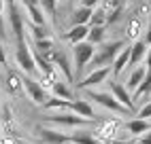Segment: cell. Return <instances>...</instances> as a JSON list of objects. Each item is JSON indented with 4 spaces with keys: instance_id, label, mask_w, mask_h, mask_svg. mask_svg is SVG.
I'll return each instance as SVG.
<instances>
[{
    "instance_id": "obj_1",
    "label": "cell",
    "mask_w": 151,
    "mask_h": 144,
    "mask_svg": "<svg viewBox=\"0 0 151 144\" xmlns=\"http://www.w3.org/2000/svg\"><path fill=\"white\" fill-rule=\"evenodd\" d=\"M126 47V40H111V43H102L98 45L96 53L92 57V61H89V68L96 70V68H104V66H111L113 64V59L117 57V53Z\"/></svg>"
},
{
    "instance_id": "obj_2",
    "label": "cell",
    "mask_w": 151,
    "mask_h": 144,
    "mask_svg": "<svg viewBox=\"0 0 151 144\" xmlns=\"http://www.w3.org/2000/svg\"><path fill=\"white\" fill-rule=\"evenodd\" d=\"M85 93H87V98L89 100H94L98 106H102V108H106V110H111V112H115V115H128V108H124L119 102L109 93V91H96V89H85Z\"/></svg>"
},
{
    "instance_id": "obj_3",
    "label": "cell",
    "mask_w": 151,
    "mask_h": 144,
    "mask_svg": "<svg viewBox=\"0 0 151 144\" xmlns=\"http://www.w3.org/2000/svg\"><path fill=\"white\" fill-rule=\"evenodd\" d=\"M15 61H17V66L22 68L28 76L34 74V70H36L34 55H32V49L28 47L26 40H17V45H15Z\"/></svg>"
},
{
    "instance_id": "obj_4",
    "label": "cell",
    "mask_w": 151,
    "mask_h": 144,
    "mask_svg": "<svg viewBox=\"0 0 151 144\" xmlns=\"http://www.w3.org/2000/svg\"><path fill=\"white\" fill-rule=\"evenodd\" d=\"M94 53H96V47L89 45L87 40L75 45V47H73V64H75V68H77V70H83L89 61H92Z\"/></svg>"
},
{
    "instance_id": "obj_5",
    "label": "cell",
    "mask_w": 151,
    "mask_h": 144,
    "mask_svg": "<svg viewBox=\"0 0 151 144\" xmlns=\"http://www.w3.org/2000/svg\"><path fill=\"white\" fill-rule=\"evenodd\" d=\"M34 136H36V140L41 142V144H66L68 142V136H66L64 131L51 129V127H47V125H38L34 129Z\"/></svg>"
},
{
    "instance_id": "obj_6",
    "label": "cell",
    "mask_w": 151,
    "mask_h": 144,
    "mask_svg": "<svg viewBox=\"0 0 151 144\" xmlns=\"http://www.w3.org/2000/svg\"><path fill=\"white\" fill-rule=\"evenodd\" d=\"M22 81H24V91H26V96L34 102V104H38V106H43L45 102H47V98H49V93L38 85V81H34L32 76H22Z\"/></svg>"
},
{
    "instance_id": "obj_7",
    "label": "cell",
    "mask_w": 151,
    "mask_h": 144,
    "mask_svg": "<svg viewBox=\"0 0 151 144\" xmlns=\"http://www.w3.org/2000/svg\"><path fill=\"white\" fill-rule=\"evenodd\" d=\"M9 26H11V32L15 36V40H26V32H24V15L19 13L17 4H9Z\"/></svg>"
},
{
    "instance_id": "obj_8",
    "label": "cell",
    "mask_w": 151,
    "mask_h": 144,
    "mask_svg": "<svg viewBox=\"0 0 151 144\" xmlns=\"http://www.w3.org/2000/svg\"><path fill=\"white\" fill-rule=\"evenodd\" d=\"M111 76V66H104V68H96V70H92L89 74L81 81V83H77V87L79 89H94L96 85H100V83H104V81Z\"/></svg>"
},
{
    "instance_id": "obj_9",
    "label": "cell",
    "mask_w": 151,
    "mask_h": 144,
    "mask_svg": "<svg viewBox=\"0 0 151 144\" xmlns=\"http://www.w3.org/2000/svg\"><path fill=\"white\" fill-rule=\"evenodd\" d=\"M109 87H111V91H109V93L111 96H113L117 102H119V104H122L124 108H128L130 112H132L134 110V102H132V93H130V91L122 85V83H117V81H111V83H109Z\"/></svg>"
},
{
    "instance_id": "obj_10",
    "label": "cell",
    "mask_w": 151,
    "mask_h": 144,
    "mask_svg": "<svg viewBox=\"0 0 151 144\" xmlns=\"http://www.w3.org/2000/svg\"><path fill=\"white\" fill-rule=\"evenodd\" d=\"M49 121L55 123V125H70V127H83V125H94V123H96V121H89V119L79 117V115H75V112L53 115V117H49Z\"/></svg>"
},
{
    "instance_id": "obj_11",
    "label": "cell",
    "mask_w": 151,
    "mask_h": 144,
    "mask_svg": "<svg viewBox=\"0 0 151 144\" xmlns=\"http://www.w3.org/2000/svg\"><path fill=\"white\" fill-rule=\"evenodd\" d=\"M119 127H122V123L115 121V119H111V121H102V123H100L94 133L98 136V140L102 144H109L111 140H115V133L119 131Z\"/></svg>"
},
{
    "instance_id": "obj_12",
    "label": "cell",
    "mask_w": 151,
    "mask_h": 144,
    "mask_svg": "<svg viewBox=\"0 0 151 144\" xmlns=\"http://www.w3.org/2000/svg\"><path fill=\"white\" fill-rule=\"evenodd\" d=\"M147 43L145 40H134L132 45H130V61H128V66L130 68H136V66H140V61L145 59V55H147Z\"/></svg>"
},
{
    "instance_id": "obj_13",
    "label": "cell",
    "mask_w": 151,
    "mask_h": 144,
    "mask_svg": "<svg viewBox=\"0 0 151 144\" xmlns=\"http://www.w3.org/2000/svg\"><path fill=\"white\" fill-rule=\"evenodd\" d=\"M149 96H151V70H147L145 78L140 81V85L134 89V93H132L134 106L138 104V102H149Z\"/></svg>"
},
{
    "instance_id": "obj_14",
    "label": "cell",
    "mask_w": 151,
    "mask_h": 144,
    "mask_svg": "<svg viewBox=\"0 0 151 144\" xmlns=\"http://www.w3.org/2000/svg\"><path fill=\"white\" fill-rule=\"evenodd\" d=\"M53 64L64 72V78H66V83H73L75 81V70H73V66H70V59H68V55L64 53L62 49H58V53H55V61Z\"/></svg>"
},
{
    "instance_id": "obj_15",
    "label": "cell",
    "mask_w": 151,
    "mask_h": 144,
    "mask_svg": "<svg viewBox=\"0 0 151 144\" xmlns=\"http://www.w3.org/2000/svg\"><path fill=\"white\" fill-rule=\"evenodd\" d=\"M143 28H145V24H143V17H138V15L130 17V19H128V24H126V30H124V36H126V40H138L140 32H143Z\"/></svg>"
},
{
    "instance_id": "obj_16",
    "label": "cell",
    "mask_w": 151,
    "mask_h": 144,
    "mask_svg": "<svg viewBox=\"0 0 151 144\" xmlns=\"http://www.w3.org/2000/svg\"><path fill=\"white\" fill-rule=\"evenodd\" d=\"M70 112H75V115H79V117H83V119H89V121H96L98 117H96V112H94V106L89 104L87 100H73V110Z\"/></svg>"
},
{
    "instance_id": "obj_17",
    "label": "cell",
    "mask_w": 151,
    "mask_h": 144,
    "mask_svg": "<svg viewBox=\"0 0 151 144\" xmlns=\"http://www.w3.org/2000/svg\"><path fill=\"white\" fill-rule=\"evenodd\" d=\"M4 85H6V91H9V93H13V96H22V93H24V81H22V76H19L17 72H13V70L6 72Z\"/></svg>"
},
{
    "instance_id": "obj_18",
    "label": "cell",
    "mask_w": 151,
    "mask_h": 144,
    "mask_svg": "<svg viewBox=\"0 0 151 144\" xmlns=\"http://www.w3.org/2000/svg\"><path fill=\"white\" fill-rule=\"evenodd\" d=\"M87 34H89V26H73V28L66 32L64 38L75 47V45H79V43H83V40H87Z\"/></svg>"
},
{
    "instance_id": "obj_19",
    "label": "cell",
    "mask_w": 151,
    "mask_h": 144,
    "mask_svg": "<svg viewBox=\"0 0 151 144\" xmlns=\"http://www.w3.org/2000/svg\"><path fill=\"white\" fill-rule=\"evenodd\" d=\"M66 136L70 144H102L94 136V131H75V133H66Z\"/></svg>"
},
{
    "instance_id": "obj_20",
    "label": "cell",
    "mask_w": 151,
    "mask_h": 144,
    "mask_svg": "<svg viewBox=\"0 0 151 144\" xmlns=\"http://www.w3.org/2000/svg\"><path fill=\"white\" fill-rule=\"evenodd\" d=\"M26 6V13H28V21L34 24V26H47V17L43 13V9L38 4H24Z\"/></svg>"
},
{
    "instance_id": "obj_21",
    "label": "cell",
    "mask_w": 151,
    "mask_h": 144,
    "mask_svg": "<svg viewBox=\"0 0 151 144\" xmlns=\"http://www.w3.org/2000/svg\"><path fill=\"white\" fill-rule=\"evenodd\" d=\"M94 9H87V6H77L73 15H70V24L73 26H89V17H92Z\"/></svg>"
},
{
    "instance_id": "obj_22",
    "label": "cell",
    "mask_w": 151,
    "mask_h": 144,
    "mask_svg": "<svg viewBox=\"0 0 151 144\" xmlns=\"http://www.w3.org/2000/svg\"><path fill=\"white\" fill-rule=\"evenodd\" d=\"M145 74H147V68L145 66H136V68H132V72H130V76H128V81H126V89L128 91H134L138 85H140V81L145 78Z\"/></svg>"
},
{
    "instance_id": "obj_23",
    "label": "cell",
    "mask_w": 151,
    "mask_h": 144,
    "mask_svg": "<svg viewBox=\"0 0 151 144\" xmlns=\"http://www.w3.org/2000/svg\"><path fill=\"white\" fill-rule=\"evenodd\" d=\"M128 61H130V47H124L117 53V57L113 59V68H111V72H113L115 76L122 74V72L126 70V66H128Z\"/></svg>"
},
{
    "instance_id": "obj_24",
    "label": "cell",
    "mask_w": 151,
    "mask_h": 144,
    "mask_svg": "<svg viewBox=\"0 0 151 144\" xmlns=\"http://www.w3.org/2000/svg\"><path fill=\"white\" fill-rule=\"evenodd\" d=\"M126 129H128V133H132V136H143L145 131L151 129V123L145 121V119H132V121L126 123Z\"/></svg>"
},
{
    "instance_id": "obj_25",
    "label": "cell",
    "mask_w": 151,
    "mask_h": 144,
    "mask_svg": "<svg viewBox=\"0 0 151 144\" xmlns=\"http://www.w3.org/2000/svg\"><path fill=\"white\" fill-rule=\"evenodd\" d=\"M51 91H53V96L60 98V100H68V102L75 100V91L68 87V83H62V81H55L53 87H51Z\"/></svg>"
},
{
    "instance_id": "obj_26",
    "label": "cell",
    "mask_w": 151,
    "mask_h": 144,
    "mask_svg": "<svg viewBox=\"0 0 151 144\" xmlns=\"http://www.w3.org/2000/svg\"><path fill=\"white\" fill-rule=\"evenodd\" d=\"M47 110H73V102H68V100H60V98H55V96H49L47 98V102H45V104H43Z\"/></svg>"
},
{
    "instance_id": "obj_27",
    "label": "cell",
    "mask_w": 151,
    "mask_h": 144,
    "mask_svg": "<svg viewBox=\"0 0 151 144\" xmlns=\"http://www.w3.org/2000/svg\"><path fill=\"white\" fill-rule=\"evenodd\" d=\"M104 34H106V28L104 26H89V34H87V43L89 45H102L104 43Z\"/></svg>"
},
{
    "instance_id": "obj_28",
    "label": "cell",
    "mask_w": 151,
    "mask_h": 144,
    "mask_svg": "<svg viewBox=\"0 0 151 144\" xmlns=\"http://www.w3.org/2000/svg\"><path fill=\"white\" fill-rule=\"evenodd\" d=\"M28 30H30V34H32L34 43H36V40L51 38V30H49V26H34V24H30V21H28Z\"/></svg>"
},
{
    "instance_id": "obj_29",
    "label": "cell",
    "mask_w": 151,
    "mask_h": 144,
    "mask_svg": "<svg viewBox=\"0 0 151 144\" xmlns=\"http://www.w3.org/2000/svg\"><path fill=\"white\" fill-rule=\"evenodd\" d=\"M109 24V13L102 6H98L92 11V17H89V26H106Z\"/></svg>"
},
{
    "instance_id": "obj_30",
    "label": "cell",
    "mask_w": 151,
    "mask_h": 144,
    "mask_svg": "<svg viewBox=\"0 0 151 144\" xmlns=\"http://www.w3.org/2000/svg\"><path fill=\"white\" fill-rule=\"evenodd\" d=\"M38 6L43 9V13H45V15L55 17V11H58V0H38Z\"/></svg>"
},
{
    "instance_id": "obj_31",
    "label": "cell",
    "mask_w": 151,
    "mask_h": 144,
    "mask_svg": "<svg viewBox=\"0 0 151 144\" xmlns=\"http://www.w3.org/2000/svg\"><path fill=\"white\" fill-rule=\"evenodd\" d=\"M34 49H36V51H41V53H47V51L55 49V43H53L51 38H45V40H36V43H34Z\"/></svg>"
},
{
    "instance_id": "obj_32",
    "label": "cell",
    "mask_w": 151,
    "mask_h": 144,
    "mask_svg": "<svg viewBox=\"0 0 151 144\" xmlns=\"http://www.w3.org/2000/svg\"><path fill=\"white\" fill-rule=\"evenodd\" d=\"M136 119H145V121H149V119H151V100H149V102H145V104L140 106L138 117H136Z\"/></svg>"
},
{
    "instance_id": "obj_33",
    "label": "cell",
    "mask_w": 151,
    "mask_h": 144,
    "mask_svg": "<svg viewBox=\"0 0 151 144\" xmlns=\"http://www.w3.org/2000/svg\"><path fill=\"white\" fill-rule=\"evenodd\" d=\"M2 15H4V0H0V36H6V32H4V19H2Z\"/></svg>"
},
{
    "instance_id": "obj_34",
    "label": "cell",
    "mask_w": 151,
    "mask_h": 144,
    "mask_svg": "<svg viewBox=\"0 0 151 144\" xmlns=\"http://www.w3.org/2000/svg\"><path fill=\"white\" fill-rule=\"evenodd\" d=\"M136 144H151V129H149V131H145L143 136H138Z\"/></svg>"
},
{
    "instance_id": "obj_35",
    "label": "cell",
    "mask_w": 151,
    "mask_h": 144,
    "mask_svg": "<svg viewBox=\"0 0 151 144\" xmlns=\"http://www.w3.org/2000/svg\"><path fill=\"white\" fill-rule=\"evenodd\" d=\"M0 144H17V138L15 136H6V133H4V136L0 138Z\"/></svg>"
},
{
    "instance_id": "obj_36",
    "label": "cell",
    "mask_w": 151,
    "mask_h": 144,
    "mask_svg": "<svg viewBox=\"0 0 151 144\" xmlns=\"http://www.w3.org/2000/svg\"><path fill=\"white\" fill-rule=\"evenodd\" d=\"M102 0H81V6H87V9H94L96 4H100Z\"/></svg>"
},
{
    "instance_id": "obj_37",
    "label": "cell",
    "mask_w": 151,
    "mask_h": 144,
    "mask_svg": "<svg viewBox=\"0 0 151 144\" xmlns=\"http://www.w3.org/2000/svg\"><path fill=\"white\" fill-rule=\"evenodd\" d=\"M145 68L151 70V45L147 47V55H145Z\"/></svg>"
},
{
    "instance_id": "obj_38",
    "label": "cell",
    "mask_w": 151,
    "mask_h": 144,
    "mask_svg": "<svg viewBox=\"0 0 151 144\" xmlns=\"http://www.w3.org/2000/svg\"><path fill=\"white\" fill-rule=\"evenodd\" d=\"M143 40H145L147 45H151V21H149V26H147V30H145V38H143Z\"/></svg>"
},
{
    "instance_id": "obj_39",
    "label": "cell",
    "mask_w": 151,
    "mask_h": 144,
    "mask_svg": "<svg viewBox=\"0 0 151 144\" xmlns=\"http://www.w3.org/2000/svg\"><path fill=\"white\" fill-rule=\"evenodd\" d=\"M109 144H136V140H119V138H115V140H111Z\"/></svg>"
},
{
    "instance_id": "obj_40",
    "label": "cell",
    "mask_w": 151,
    "mask_h": 144,
    "mask_svg": "<svg viewBox=\"0 0 151 144\" xmlns=\"http://www.w3.org/2000/svg\"><path fill=\"white\" fill-rule=\"evenodd\" d=\"M4 64H6V53H4L2 43H0V66H4Z\"/></svg>"
},
{
    "instance_id": "obj_41",
    "label": "cell",
    "mask_w": 151,
    "mask_h": 144,
    "mask_svg": "<svg viewBox=\"0 0 151 144\" xmlns=\"http://www.w3.org/2000/svg\"><path fill=\"white\" fill-rule=\"evenodd\" d=\"M24 4H38V0H24Z\"/></svg>"
},
{
    "instance_id": "obj_42",
    "label": "cell",
    "mask_w": 151,
    "mask_h": 144,
    "mask_svg": "<svg viewBox=\"0 0 151 144\" xmlns=\"http://www.w3.org/2000/svg\"><path fill=\"white\" fill-rule=\"evenodd\" d=\"M4 4L9 6V4H15V0H4Z\"/></svg>"
}]
</instances>
